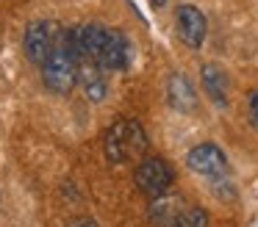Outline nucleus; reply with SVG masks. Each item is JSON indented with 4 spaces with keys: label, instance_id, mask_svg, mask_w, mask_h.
Here are the masks:
<instances>
[{
    "label": "nucleus",
    "instance_id": "obj_8",
    "mask_svg": "<svg viewBox=\"0 0 258 227\" xmlns=\"http://www.w3.org/2000/svg\"><path fill=\"white\" fill-rule=\"evenodd\" d=\"M186 208H189V199L180 191H164L161 197L150 199L147 216H150L153 227H178V221H180Z\"/></svg>",
    "mask_w": 258,
    "mask_h": 227
},
{
    "label": "nucleus",
    "instance_id": "obj_10",
    "mask_svg": "<svg viewBox=\"0 0 258 227\" xmlns=\"http://www.w3.org/2000/svg\"><path fill=\"white\" fill-rule=\"evenodd\" d=\"M78 83L84 89V94L89 97V103H103L108 94V83H106V69L92 58H81L78 64Z\"/></svg>",
    "mask_w": 258,
    "mask_h": 227
},
{
    "label": "nucleus",
    "instance_id": "obj_4",
    "mask_svg": "<svg viewBox=\"0 0 258 227\" xmlns=\"http://www.w3.org/2000/svg\"><path fill=\"white\" fill-rule=\"evenodd\" d=\"M134 183L142 194L147 197H161L164 191H169L175 183V169L167 158L161 155H145L134 169Z\"/></svg>",
    "mask_w": 258,
    "mask_h": 227
},
{
    "label": "nucleus",
    "instance_id": "obj_6",
    "mask_svg": "<svg viewBox=\"0 0 258 227\" xmlns=\"http://www.w3.org/2000/svg\"><path fill=\"white\" fill-rule=\"evenodd\" d=\"M186 166H189L195 175L206 177V180H222L230 172L228 155H225L214 141H203V144H197V147H191L189 155H186Z\"/></svg>",
    "mask_w": 258,
    "mask_h": 227
},
{
    "label": "nucleus",
    "instance_id": "obj_14",
    "mask_svg": "<svg viewBox=\"0 0 258 227\" xmlns=\"http://www.w3.org/2000/svg\"><path fill=\"white\" fill-rule=\"evenodd\" d=\"M70 227H97V224H95V221L89 219V216H81V219L70 221Z\"/></svg>",
    "mask_w": 258,
    "mask_h": 227
},
{
    "label": "nucleus",
    "instance_id": "obj_15",
    "mask_svg": "<svg viewBox=\"0 0 258 227\" xmlns=\"http://www.w3.org/2000/svg\"><path fill=\"white\" fill-rule=\"evenodd\" d=\"M150 3H153V9H161V6L167 3V0H150Z\"/></svg>",
    "mask_w": 258,
    "mask_h": 227
},
{
    "label": "nucleus",
    "instance_id": "obj_5",
    "mask_svg": "<svg viewBox=\"0 0 258 227\" xmlns=\"http://www.w3.org/2000/svg\"><path fill=\"white\" fill-rule=\"evenodd\" d=\"M58 33H61V25H58V22H50V20H31L28 25H25L23 50H25L31 64H36V66L45 64L47 55L56 47Z\"/></svg>",
    "mask_w": 258,
    "mask_h": 227
},
{
    "label": "nucleus",
    "instance_id": "obj_12",
    "mask_svg": "<svg viewBox=\"0 0 258 227\" xmlns=\"http://www.w3.org/2000/svg\"><path fill=\"white\" fill-rule=\"evenodd\" d=\"M178 227H208V213L200 208V205L189 202V208L183 210V216H180Z\"/></svg>",
    "mask_w": 258,
    "mask_h": 227
},
{
    "label": "nucleus",
    "instance_id": "obj_1",
    "mask_svg": "<svg viewBox=\"0 0 258 227\" xmlns=\"http://www.w3.org/2000/svg\"><path fill=\"white\" fill-rule=\"evenodd\" d=\"M67 33H70V42L78 50L81 58L97 61L106 72H122L134 61V47H131L128 36L122 31H117V28L89 22V25L67 28Z\"/></svg>",
    "mask_w": 258,
    "mask_h": 227
},
{
    "label": "nucleus",
    "instance_id": "obj_9",
    "mask_svg": "<svg viewBox=\"0 0 258 227\" xmlns=\"http://www.w3.org/2000/svg\"><path fill=\"white\" fill-rule=\"evenodd\" d=\"M167 103L180 114H195L197 111V89L183 72H172L167 78Z\"/></svg>",
    "mask_w": 258,
    "mask_h": 227
},
{
    "label": "nucleus",
    "instance_id": "obj_7",
    "mask_svg": "<svg viewBox=\"0 0 258 227\" xmlns=\"http://www.w3.org/2000/svg\"><path fill=\"white\" fill-rule=\"evenodd\" d=\"M175 25H178V36L186 47H191V50L203 47L208 25H206V14H203L197 6L180 3L178 9H175Z\"/></svg>",
    "mask_w": 258,
    "mask_h": 227
},
{
    "label": "nucleus",
    "instance_id": "obj_13",
    "mask_svg": "<svg viewBox=\"0 0 258 227\" xmlns=\"http://www.w3.org/2000/svg\"><path fill=\"white\" fill-rule=\"evenodd\" d=\"M247 114H250L252 127H258V89H252L250 97H247Z\"/></svg>",
    "mask_w": 258,
    "mask_h": 227
},
{
    "label": "nucleus",
    "instance_id": "obj_11",
    "mask_svg": "<svg viewBox=\"0 0 258 227\" xmlns=\"http://www.w3.org/2000/svg\"><path fill=\"white\" fill-rule=\"evenodd\" d=\"M200 83H203L206 97L211 100L217 108H225V105H228V75H225L217 64H203L200 66Z\"/></svg>",
    "mask_w": 258,
    "mask_h": 227
},
{
    "label": "nucleus",
    "instance_id": "obj_2",
    "mask_svg": "<svg viewBox=\"0 0 258 227\" xmlns=\"http://www.w3.org/2000/svg\"><path fill=\"white\" fill-rule=\"evenodd\" d=\"M78 64H81L78 50L70 42V33L61 28V33L56 39V47H53V53L42 64V83H45V89H50L53 94H70L75 89V83H78Z\"/></svg>",
    "mask_w": 258,
    "mask_h": 227
},
{
    "label": "nucleus",
    "instance_id": "obj_3",
    "mask_svg": "<svg viewBox=\"0 0 258 227\" xmlns=\"http://www.w3.org/2000/svg\"><path fill=\"white\" fill-rule=\"evenodd\" d=\"M147 149H150V138L136 119H117L103 133V153L111 164H128L134 158H145Z\"/></svg>",
    "mask_w": 258,
    "mask_h": 227
}]
</instances>
